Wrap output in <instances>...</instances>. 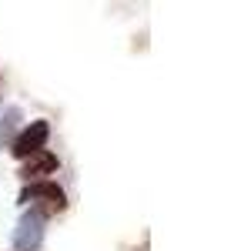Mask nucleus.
I'll return each mask as SVG.
<instances>
[{
  "instance_id": "obj_1",
  "label": "nucleus",
  "mask_w": 241,
  "mask_h": 251,
  "mask_svg": "<svg viewBox=\"0 0 241 251\" xmlns=\"http://www.w3.org/2000/svg\"><path fill=\"white\" fill-rule=\"evenodd\" d=\"M20 204H27V208L40 211L44 218H50V214H60L67 208V194H64V188L57 181H34V184H24Z\"/></svg>"
},
{
  "instance_id": "obj_2",
  "label": "nucleus",
  "mask_w": 241,
  "mask_h": 251,
  "mask_svg": "<svg viewBox=\"0 0 241 251\" xmlns=\"http://www.w3.org/2000/svg\"><path fill=\"white\" fill-rule=\"evenodd\" d=\"M47 137H50V124H47V121H30V124L10 141V154L17 157V161H27V157H34L37 151L47 148Z\"/></svg>"
},
{
  "instance_id": "obj_3",
  "label": "nucleus",
  "mask_w": 241,
  "mask_h": 251,
  "mask_svg": "<svg viewBox=\"0 0 241 251\" xmlns=\"http://www.w3.org/2000/svg\"><path fill=\"white\" fill-rule=\"evenodd\" d=\"M44 245V214L27 208L14 228V248L17 251H40Z\"/></svg>"
},
{
  "instance_id": "obj_4",
  "label": "nucleus",
  "mask_w": 241,
  "mask_h": 251,
  "mask_svg": "<svg viewBox=\"0 0 241 251\" xmlns=\"http://www.w3.org/2000/svg\"><path fill=\"white\" fill-rule=\"evenodd\" d=\"M57 168H60L57 154L44 148V151H37L34 157H27V161L20 164V171H17V174L24 177V181H27V184H34V181H44V174H54Z\"/></svg>"
},
{
  "instance_id": "obj_5",
  "label": "nucleus",
  "mask_w": 241,
  "mask_h": 251,
  "mask_svg": "<svg viewBox=\"0 0 241 251\" xmlns=\"http://www.w3.org/2000/svg\"><path fill=\"white\" fill-rule=\"evenodd\" d=\"M17 121H20V107H10L7 114L0 117V148L14 141V127H17Z\"/></svg>"
},
{
  "instance_id": "obj_6",
  "label": "nucleus",
  "mask_w": 241,
  "mask_h": 251,
  "mask_svg": "<svg viewBox=\"0 0 241 251\" xmlns=\"http://www.w3.org/2000/svg\"><path fill=\"white\" fill-rule=\"evenodd\" d=\"M0 94H3V87H0Z\"/></svg>"
}]
</instances>
